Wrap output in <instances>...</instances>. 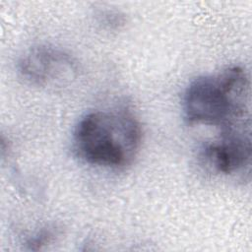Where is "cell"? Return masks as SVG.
I'll return each instance as SVG.
<instances>
[{
  "mask_svg": "<svg viewBox=\"0 0 252 252\" xmlns=\"http://www.w3.org/2000/svg\"><path fill=\"white\" fill-rule=\"evenodd\" d=\"M249 94V78L239 65L199 76L185 89L182 98L184 119L190 125H211L220 129L248 123Z\"/></svg>",
  "mask_w": 252,
  "mask_h": 252,
  "instance_id": "1",
  "label": "cell"
},
{
  "mask_svg": "<svg viewBox=\"0 0 252 252\" xmlns=\"http://www.w3.org/2000/svg\"><path fill=\"white\" fill-rule=\"evenodd\" d=\"M73 148L83 161L105 168H123L137 156L142 128L127 109L94 110L77 122Z\"/></svg>",
  "mask_w": 252,
  "mask_h": 252,
  "instance_id": "2",
  "label": "cell"
},
{
  "mask_svg": "<svg viewBox=\"0 0 252 252\" xmlns=\"http://www.w3.org/2000/svg\"><path fill=\"white\" fill-rule=\"evenodd\" d=\"M17 68L26 82L46 87L71 79L77 71V64L69 53L60 48L37 45L28 49L20 57Z\"/></svg>",
  "mask_w": 252,
  "mask_h": 252,
  "instance_id": "3",
  "label": "cell"
},
{
  "mask_svg": "<svg viewBox=\"0 0 252 252\" xmlns=\"http://www.w3.org/2000/svg\"><path fill=\"white\" fill-rule=\"evenodd\" d=\"M202 155L208 165L218 173L234 175L244 172L251 159L249 123L220 129L219 139L207 144Z\"/></svg>",
  "mask_w": 252,
  "mask_h": 252,
  "instance_id": "4",
  "label": "cell"
},
{
  "mask_svg": "<svg viewBox=\"0 0 252 252\" xmlns=\"http://www.w3.org/2000/svg\"><path fill=\"white\" fill-rule=\"evenodd\" d=\"M55 235L56 231L54 227H44L32 235L27 242V245L31 250H39L46 244L50 243Z\"/></svg>",
  "mask_w": 252,
  "mask_h": 252,
  "instance_id": "5",
  "label": "cell"
},
{
  "mask_svg": "<svg viewBox=\"0 0 252 252\" xmlns=\"http://www.w3.org/2000/svg\"><path fill=\"white\" fill-rule=\"evenodd\" d=\"M99 21L108 28H119L125 22V18L122 14L116 11H102L98 14Z\"/></svg>",
  "mask_w": 252,
  "mask_h": 252,
  "instance_id": "6",
  "label": "cell"
}]
</instances>
